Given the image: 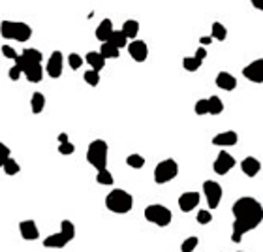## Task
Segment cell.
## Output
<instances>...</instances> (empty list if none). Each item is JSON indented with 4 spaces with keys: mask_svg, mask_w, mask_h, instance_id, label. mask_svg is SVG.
<instances>
[{
    "mask_svg": "<svg viewBox=\"0 0 263 252\" xmlns=\"http://www.w3.org/2000/svg\"><path fill=\"white\" fill-rule=\"evenodd\" d=\"M145 220L151 222V224H156L160 228H165L171 224L173 215L171 211L162 203H151V205L145 207Z\"/></svg>",
    "mask_w": 263,
    "mask_h": 252,
    "instance_id": "obj_4",
    "label": "cell"
},
{
    "mask_svg": "<svg viewBox=\"0 0 263 252\" xmlns=\"http://www.w3.org/2000/svg\"><path fill=\"white\" fill-rule=\"evenodd\" d=\"M45 72L53 79H59L62 75V72H64V57H62L61 51H53L49 55L47 64H45Z\"/></svg>",
    "mask_w": 263,
    "mask_h": 252,
    "instance_id": "obj_7",
    "label": "cell"
},
{
    "mask_svg": "<svg viewBox=\"0 0 263 252\" xmlns=\"http://www.w3.org/2000/svg\"><path fill=\"white\" fill-rule=\"evenodd\" d=\"M121 31L126 34L128 40H135V36L139 34V23H137L135 19H126L123 23V29H121Z\"/></svg>",
    "mask_w": 263,
    "mask_h": 252,
    "instance_id": "obj_21",
    "label": "cell"
},
{
    "mask_svg": "<svg viewBox=\"0 0 263 252\" xmlns=\"http://www.w3.org/2000/svg\"><path fill=\"white\" fill-rule=\"evenodd\" d=\"M66 142H70V139H68V134H64V132L59 134V143H66Z\"/></svg>",
    "mask_w": 263,
    "mask_h": 252,
    "instance_id": "obj_46",
    "label": "cell"
},
{
    "mask_svg": "<svg viewBox=\"0 0 263 252\" xmlns=\"http://www.w3.org/2000/svg\"><path fill=\"white\" fill-rule=\"evenodd\" d=\"M196 218H197L199 224H209V222H213V215H211V211H205V209L197 211Z\"/></svg>",
    "mask_w": 263,
    "mask_h": 252,
    "instance_id": "obj_39",
    "label": "cell"
},
{
    "mask_svg": "<svg viewBox=\"0 0 263 252\" xmlns=\"http://www.w3.org/2000/svg\"><path fill=\"white\" fill-rule=\"evenodd\" d=\"M21 55L25 57V59H26V61H28V62H32V64H36V62H42V61H43L42 51L34 49V47H25Z\"/></svg>",
    "mask_w": 263,
    "mask_h": 252,
    "instance_id": "obj_28",
    "label": "cell"
},
{
    "mask_svg": "<svg viewBox=\"0 0 263 252\" xmlns=\"http://www.w3.org/2000/svg\"><path fill=\"white\" fill-rule=\"evenodd\" d=\"M243 75L252 83H263V59H257L243 68Z\"/></svg>",
    "mask_w": 263,
    "mask_h": 252,
    "instance_id": "obj_10",
    "label": "cell"
},
{
    "mask_svg": "<svg viewBox=\"0 0 263 252\" xmlns=\"http://www.w3.org/2000/svg\"><path fill=\"white\" fill-rule=\"evenodd\" d=\"M83 79H85L86 85L91 87H98L100 85V72H96V70H86L85 75H83Z\"/></svg>",
    "mask_w": 263,
    "mask_h": 252,
    "instance_id": "obj_33",
    "label": "cell"
},
{
    "mask_svg": "<svg viewBox=\"0 0 263 252\" xmlns=\"http://www.w3.org/2000/svg\"><path fill=\"white\" fill-rule=\"evenodd\" d=\"M2 170H4V173H6V175H10V177H12V175H17V173L21 172V166H19L17 160L10 156V158H8L6 162H4Z\"/></svg>",
    "mask_w": 263,
    "mask_h": 252,
    "instance_id": "obj_29",
    "label": "cell"
},
{
    "mask_svg": "<svg viewBox=\"0 0 263 252\" xmlns=\"http://www.w3.org/2000/svg\"><path fill=\"white\" fill-rule=\"evenodd\" d=\"M179 175V164L177 160L165 158L162 160L158 166L154 167V183L156 185H165Z\"/></svg>",
    "mask_w": 263,
    "mask_h": 252,
    "instance_id": "obj_5",
    "label": "cell"
},
{
    "mask_svg": "<svg viewBox=\"0 0 263 252\" xmlns=\"http://www.w3.org/2000/svg\"><path fill=\"white\" fill-rule=\"evenodd\" d=\"M74 151H75V145L72 142L59 143V153L64 154V156H70V154H74Z\"/></svg>",
    "mask_w": 263,
    "mask_h": 252,
    "instance_id": "obj_38",
    "label": "cell"
},
{
    "mask_svg": "<svg viewBox=\"0 0 263 252\" xmlns=\"http://www.w3.org/2000/svg\"><path fill=\"white\" fill-rule=\"evenodd\" d=\"M233 213V226H231V241L241 243L243 235L256 230L263 222V205L256 198L245 196L239 198L231 207Z\"/></svg>",
    "mask_w": 263,
    "mask_h": 252,
    "instance_id": "obj_1",
    "label": "cell"
},
{
    "mask_svg": "<svg viewBox=\"0 0 263 252\" xmlns=\"http://www.w3.org/2000/svg\"><path fill=\"white\" fill-rule=\"evenodd\" d=\"M252 2V6L256 8V10H261L263 12V0H250Z\"/></svg>",
    "mask_w": 263,
    "mask_h": 252,
    "instance_id": "obj_44",
    "label": "cell"
},
{
    "mask_svg": "<svg viewBox=\"0 0 263 252\" xmlns=\"http://www.w3.org/2000/svg\"><path fill=\"white\" fill-rule=\"evenodd\" d=\"M19 234L25 241H36L40 237V230H38V224L34 220H21L19 222Z\"/></svg>",
    "mask_w": 263,
    "mask_h": 252,
    "instance_id": "obj_12",
    "label": "cell"
},
{
    "mask_svg": "<svg viewBox=\"0 0 263 252\" xmlns=\"http://www.w3.org/2000/svg\"><path fill=\"white\" fill-rule=\"evenodd\" d=\"M128 53L135 62H145L149 57V45L143 40H132L128 43Z\"/></svg>",
    "mask_w": 263,
    "mask_h": 252,
    "instance_id": "obj_11",
    "label": "cell"
},
{
    "mask_svg": "<svg viewBox=\"0 0 263 252\" xmlns=\"http://www.w3.org/2000/svg\"><path fill=\"white\" fill-rule=\"evenodd\" d=\"M0 36L4 40H13L15 38V21H2L0 23Z\"/></svg>",
    "mask_w": 263,
    "mask_h": 252,
    "instance_id": "obj_23",
    "label": "cell"
},
{
    "mask_svg": "<svg viewBox=\"0 0 263 252\" xmlns=\"http://www.w3.org/2000/svg\"><path fill=\"white\" fill-rule=\"evenodd\" d=\"M96 181H98L100 185H104V186H111L113 183H115V179H113V173L105 167V170H100L98 175H96Z\"/></svg>",
    "mask_w": 263,
    "mask_h": 252,
    "instance_id": "obj_32",
    "label": "cell"
},
{
    "mask_svg": "<svg viewBox=\"0 0 263 252\" xmlns=\"http://www.w3.org/2000/svg\"><path fill=\"white\" fill-rule=\"evenodd\" d=\"M194 111H196V115H207L209 113V98H201L197 100L196 105H194Z\"/></svg>",
    "mask_w": 263,
    "mask_h": 252,
    "instance_id": "obj_37",
    "label": "cell"
},
{
    "mask_svg": "<svg viewBox=\"0 0 263 252\" xmlns=\"http://www.w3.org/2000/svg\"><path fill=\"white\" fill-rule=\"evenodd\" d=\"M213 31H211V36H213V40H218V42H224L227 38V31L226 26L222 25V23H218V21H214L213 26H211Z\"/></svg>",
    "mask_w": 263,
    "mask_h": 252,
    "instance_id": "obj_27",
    "label": "cell"
},
{
    "mask_svg": "<svg viewBox=\"0 0 263 252\" xmlns=\"http://www.w3.org/2000/svg\"><path fill=\"white\" fill-rule=\"evenodd\" d=\"M197 59V61H205V59H207V49H205V47H197V51H196V55H194Z\"/></svg>",
    "mask_w": 263,
    "mask_h": 252,
    "instance_id": "obj_43",
    "label": "cell"
},
{
    "mask_svg": "<svg viewBox=\"0 0 263 252\" xmlns=\"http://www.w3.org/2000/svg\"><path fill=\"white\" fill-rule=\"evenodd\" d=\"M203 194L207 198L209 209H216L222 202L224 190H222V186L218 185L216 181H205V183H203Z\"/></svg>",
    "mask_w": 263,
    "mask_h": 252,
    "instance_id": "obj_6",
    "label": "cell"
},
{
    "mask_svg": "<svg viewBox=\"0 0 263 252\" xmlns=\"http://www.w3.org/2000/svg\"><path fill=\"white\" fill-rule=\"evenodd\" d=\"M216 87H220L222 91H229L231 93V91L237 89V79L231 74H227V72H220L216 75Z\"/></svg>",
    "mask_w": 263,
    "mask_h": 252,
    "instance_id": "obj_16",
    "label": "cell"
},
{
    "mask_svg": "<svg viewBox=\"0 0 263 252\" xmlns=\"http://www.w3.org/2000/svg\"><path fill=\"white\" fill-rule=\"evenodd\" d=\"M237 142H239V135L233 130L220 132V134H216L213 137V145H216V147H233V145H237Z\"/></svg>",
    "mask_w": 263,
    "mask_h": 252,
    "instance_id": "obj_13",
    "label": "cell"
},
{
    "mask_svg": "<svg viewBox=\"0 0 263 252\" xmlns=\"http://www.w3.org/2000/svg\"><path fill=\"white\" fill-rule=\"evenodd\" d=\"M10 158V147H8L6 143L0 142V167L4 166V162Z\"/></svg>",
    "mask_w": 263,
    "mask_h": 252,
    "instance_id": "obj_41",
    "label": "cell"
},
{
    "mask_svg": "<svg viewBox=\"0 0 263 252\" xmlns=\"http://www.w3.org/2000/svg\"><path fill=\"white\" fill-rule=\"evenodd\" d=\"M239 252H246V250H239Z\"/></svg>",
    "mask_w": 263,
    "mask_h": 252,
    "instance_id": "obj_47",
    "label": "cell"
},
{
    "mask_svg": "<svg viewBox=\"0 0 263 252\" xmlns=\"http://www.w3.org/2000/svg\"><path fill=\"white\" fill-rule=\"evenodd\" d=\"M203 62L197 61L196 57H184L183 59V68L186 70V72H197L199 68H201Z\"/></svg>",
    "mask_w": 263,
    "mask_h": 252,
    "instance_id": "obj_31",
    "label": "cell"
},
{
    "mask_svg": "<svg viewBox=\"0 0 263 252\" xmlns=\"http://www.w3.org/2000/svg\"><path fill=\"white\" fill-rule=\"evenodd\" d=\"M199 200H201V194L199 192H184V194H181V198H179V209L183 211V213H190V211H194L199 205Z\"/></svg>",
    "mask_w": 263,
    "mask_h": 252,
    "instance_id": "obj_9",
    "label": "cell"
},
{
    "mask_svg": "<svg viewBox=\"0 0 263 252\" xmlns=\"http://www.w3.org/2000/svg\"><path fill=\"white\" fill-rule=\"evenodd\" d=\"M107 154H109V145L104 139H94L86 149V162L96 170H105L107 167Z\"/></svg>",
    "mask_w": 263,
    "mask_h": 252,
    "instance_id": "obj_3",
    "label": "cell"
},
{
    "mask_svg": "<svg viewBox=\"0 0 263 252\" xmlns=\"http://www.w3.org/2000/svg\"><path fill=\"white\" fill-rule=\"evenodd\" d=\"M241 167H243V173H245L246 177H256L259 170H261V164H259V160L254 158V156H246L243 162H241Z\"/></svg>",
    "mask_w": 263,
    "mask_h": 252,
    "instance_id": "obj_15",
    "label": "cell"
},
{
    "mask_svg": "<svg viewBox=\"0 0 263 252\" xmlns=\"http://www.w3.org/2000/svg\"><path fill=\"white\" fill-rule=\"evenodd\" d=\"M233 166H235V158L227 151H220V154L214 160L213 170L216 172V175H226V173L231 172Z\"/></svg>",
    "mask_w": 263,
    "mask_h": 252,
    "instance_id": "obj_8",
    "label": "cell"
},
{
    "mask_svg": "<svg viewBox=\"0 0 263 252\" xmlns=\"http://www.w3.org/2000/svg\"><path fill=\"white\" fill-rule=\"evenodd\" d=\"M211 42H213V36H201V38H199V43H201V45H209Z\"/></svg>",
    "mask_w": 263,
    "mask_h": 252,
    "instance_id": "obj_45",
    "label": "cell"
},
{
    "mask_svg": "<svg viewBox=\"0 0 263 252\" xmlns=\"http://www.w3.org/2000/svg\"><path fill=\"white\" fill-rule=\"evenodd\" d=\"M105 207L111 211V213H116V215H126L132 211L134 207V198L132 194L123 188H113V190L105 196Z\"/></svg>",
    "mask_w": 263,
    "mask_h": 252,
    "instance_id": "obj_2",
    "label": "cell"
},
{
    "mask_svg": "<svg viewBox=\"0 0 263 252\" xmlns=\"http://www.w3.org/2000/svg\"><path fill=\"white\" fill-rule=\"evenodd\" d=\"M31 83H40L43 79V66L42 62H36V64H31L26 68V72L23 74Z\"/></svg>",
    "mask_w": 263,
    "mask_h": 252,
    "instance_id": "obj_20",
    "label": "cell"
},
{
    "mask_svg": "<svg viewBox=\"0 0 263 252\" xmlns=\"http://www.w3.org/2000/svg\"><path fill=\"white\" fill-rule=\"evenodd\" d=\"M126 164H128L132 170H141V167L145 166V158H143L141 154H130L128 158H126Z\"/></svg>",
    "mask_w": 263,
    "mask_h": 252,
    "instance_id": "obj_35",
    "label": "cell"
},
{
    "mask_svg": "<svg viewBox=\"0 0 263 252\" xmlns=\"http://www.w3.org/2000/svg\"><path fill=\"white\" fill-rule=\"evenodd\" d=\"M83 62H85V59H81V55H77V53H70L68 55V64H70L72 70H79L83 66Z\"/></svg>",
    "mask_w": 263,
    "mask_h": 252,
    "instance_id": "obj_36",
    "label": "cell"
},
{
    "mask_svg": "<svg viewBox=\"0 0 263 252\" xmlns=\"http://www.w3.org/2000/svg\"><path fill=\"white\" fill-rule=\"evenodd\" d=\"M2 55L6 57V59H10V61H15L19 57V53L15 51V47H12V45H2Z\"/></svg>",
    "mask_w": 263,
    "mask_h": 252,
    "instance_id": "obj_40",
    "label": "cell"
},
{
    "mask_svg": "<svg viewBox=\"0 0 263 252\" xmlns=\"http://www.w3.org/2000/svg\"><path fill=\"white\" fill-rule=\"evenodd\" d=\"M43 107H45V96H43L42 93H34L31 98V109L34 115H38V113H42Z\"/></svg>",
    "mask_w": 263,
    "mask_h": 252,
    "instance_id": "obj_25",
    "label": "cell"
},
{
    "mask_svg": "<svg viewBox=\"0 0 263 252\" xmlns=\"http://www.w3.org/2000/svg\"><path fill=\"white\" fill-rule=\"evenodd\" d=\"M61 234L66 237L68 241H72L75 237V226L72 220H62L61 222Z\"/></svg>",
    "mask_w": 263,
    "mask_h": 252,
    "instance_id": "obj_30",
    "label": "cell"
},
{
    "mask_svg": "<svg viewBox=\"0 0 263 252\" xmlns=\"http://www.w3.org/2000/svg\"><path fill=\"white\" fill-rule=\"evenodd\" d=\"M109 43H113L115 47H119V49H123V47H128V38H126V34H124L123 31H113V34L109 36V40H107Z\"/></svg>",
    "mask_w": 263,
    "mask_h": 252,
    "instance_id": "obj_24",
    "label": "cell"
},
{
    "mask_svg": "<svg viewBox=\"0 0 263 252\" xmlns=\"http://www.w3.org/2000/svg\"><path fill=\"white\" fill-rule=\"evenodd\" d=\"M68 243H70V241H68L61 232L47 235V237L43 239V246H45V248H64Z\"/></svg>",
    "mask_w": 263,
    "mask_h": 252,
    "instance_id": "obj_17",
    "label": "cell"
},
{
    "mask_svg": "<svg viewBox=\"0 0 263 252\" xmlns=\"http://www.w3.org/2000/svg\"><path fill=\"white\" fill-rule=\"evenodd\" d=\"M199 245V239H197L196 235H192V237H186L183 241V245H181V252H194Z\"/></svg>",
    "mask_w": 263,
    "mask_h": 252,
    "instance_id": "obj_34",
    "label": "cell"
},
{
    "mask_svg": "<svg viewBox=\"0 0 263 252\" xmlns=\"http://www.w3.org/2000/svg\"><path fill=\"white\" fill-rule=\"evenodd\" d=\"M8 75H10V79H12V81H17L19 77L23 75V72L19 70V66H15V64H13V66L10 68V72H8Z\"/></svg>",
    "mask_w": 263,
    "mask_h": 252,
    "instance_id": "obj_42",
    "label": "cell"
},
{
    "mask_svg": "<svg viewBox=\"0 0 263 252\" xmlns=\"http://www.w3.org/2000/svg\"><path fill=\"white\" fill-rule=\"evenodd\" d=\"M85 62H89V66L92 70H96V72H102L105 68V59L102 57L100 51H89L85 57Z\"/></svg>",
    "mask_w": 263,
    "mask_h": 252,
    "instance_id": "obj_19",
    "label": "cell"
},
{
    "mask_svg": "<svg viewBox=\"0 0 263 252\" xmlns=\"http://www.w3.org/2000/svg\"><path fill=\"white\" fill-rule=\"evenodd\" d=\"M222 111H224V102H222V98L220 96H211L209 98V113L211 115H220Z\"/></svg>",
    "mask_w": 263,
    "mask_h": 252,
    "instance_id": "obj_26",
    "label": "cell"
},
{
    "mask_svg": "<svg viewBox=\"0 0 263 252\" xmlns=\"http://www.w3.org/2000/svg\"><path fill=\"white\" fill-rule=\"evenodd\" d=\"M32 38V29L31 25H26V23H23V21H15V42H21L25 43L28 42Z\"/></svg>",
    "mask_w": 263,
    "mask_h": 252,
    "instance_id": "obj_18",
    "label": "cell"
},
{
    "mask_svg": "<svg viewBox=\"0 0 263 252\" xmlns=\"http://www.w3.org/2000/svg\"><path fill=\"white\" fill-rule=\"evenodd\" d=\"M100 53H102V57H104L105 61H109V59H119V55H121V49H119V47H115L113 43L104 42V43H102V47H100Z\"/></svg>",
    "mask_w": 263,
    "mask_h": 252,
    "instance_id": "obj_22",
    "label": "cell"
},
{
    "mask_svg": "<svg viewBox=\"0 0 263 252\" xmlns=\"http://www.w3.org/2000/svg\"><path fill=\"white\" fill-rule=\"evenodd\" d=\"M113 31H115V29H113V21H111V19H102L100 25L96 26V32H94V34H96V40H100V42L104 43L109 40Z\"/></svg>",
    "mask_w": 263,
    "mask_h": 252,
    "instance_id": "obj_14",
    "label": "cell"
}]
</instances>
